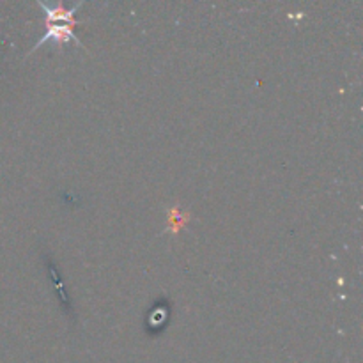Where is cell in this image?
Listing matches in <instances>:
<instances>
[{
    "label": "cell",
    "instance_id": "6da1fadb",
    "mask_svg": "<svg viewBox=\"0 0 363 363\" xmlns=\"http://www.w3.org/2000/svg\"><path fill=\"white\" fill-rule=\"evenodd\" d=\"M39 7L45 11L46 14V34L39 39L34 45L32 52H35L38 48H41L43 45H46L48 41H53L55 45H64L67 41H73L77 46H82L80 39L74 35V13L82 7V2L73 6L71 9H66L64 6H48V4L38 2Z\"/></svg>",
    "mask_w": 363,
    "mask_h": 363
}]
</instances>
